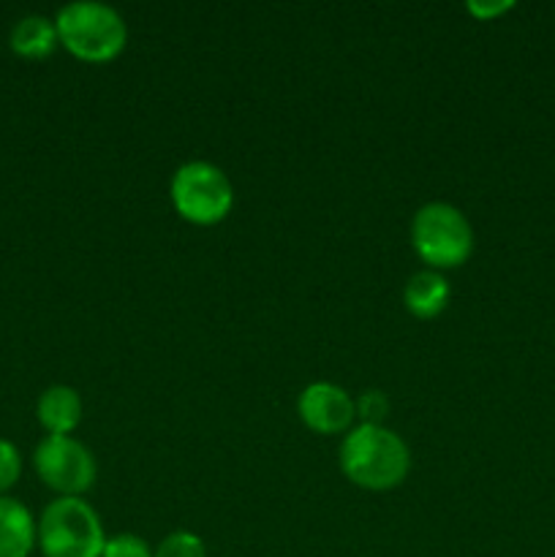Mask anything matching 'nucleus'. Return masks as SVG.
Wrapping results in <instances>:
<instances>
[{
  "mask_svg": "<svg viewBox=\"0 0 555 557\" xmlns=\"http://www.w3.org/2000/svg\"><path fill=\"white\" fill-rule=\"evenodd\" d=\"M341 471L357 487L384 493L406 482L411 471V451L395 430L362 422L343 438Z\"/></svg>",
  "mask_w": 555,
  "mask_h": 557,
  "instance_id": "obj_1",
  "label": "nucleus"
},
{
  "mask_svg": "<svg viewBox=\"0 0 555 557\" xmlns=\"http://www.w3.org/2000/svg\"><path fill=\"white\" fill-rule=\"evenodd\" d=\"M58 38L85 63H109L128 44V25L118 9L98 0H74L54 16Z\"/></svg>",
  "mask_w": 555,
  "mask_h": 557,
  "instance_id": "obj_2",
  "label": "nucleus"
},
{
  "mask_svg": "<svg viewBox=\"0 0 555 557\" xmlns=\"http://www.w3.org/2000/svg\"><path fill=\"white\" fill-rule=\"evenodd\" d=\"M411 245L430 270H449L473 253V228L449 201H428L414 212Z\"/></svg>",
  "mask_w": 555,
  "mask_h": 557,
  "instance_id": "obj_3",
  "label": "nucleus"
},
{
  "mask_svg": "<svg viewBox=\"0 0 555 557\" xmlns=\"http://www.w3.org/2000/svg\"><path fill=\"white\" fill-rule=\"evenodd\" d=\"M101 517L82 498H54L38 520V549L44 557H101Z\"/></svg>",
  "mask_w": 555,
  "mask_h": 557,
  "instance_id": "obj_4",
  "label": "nucleus"
},
{
  "mask_svg": "<svg viewBox=\"0 0 555 557\" xmlns=\"http://www.w3.org/2000/svg\"><path fill=\"white\" fill-rule=\"evenodd\" d=\"M169 194L180 218L196 226H215L234 207L232 180L210 161H185L177 166Z\"/></svg>",
  "mask_w": 555,
  "mask_h": 557,
  "instance_id": "obj_5",
  "label": "nucleus"
},
{
  "mask_svg": "<svg viewBox=\"0 0 555 557\" xmlns=\"http://www.w3.org/2000/svg\"><path fill=\"white\" fill-rule=\"evenodd\" d=\"M33 468L38 479L58 493V498H82V493L92 487L98 473L92 451L71 435H47L38 441L33 451Z\"/></svg>",
  "mask_w": 555,
  "mask_h": 557,
  "instance_id": "obj_6",
  "label": "nucleus"
},
{
  "mask_svg": "<svg viewBox=\"0 0 555 557\" xmlns=\"http://www.w3.org/2000/svg\"><path fill=\"white\" fill-rule=\"evenodd\" d=\"M297 411L305 428L313 433L337 435L351 428L354 417H357V403L343 386L332 384V381H313L299 392Z\"/></svg>",
  "mask_w": 555,
  "mask_h": 557,
  "instance_id": "obj_7",
  "label": "nucleus"
},
{
  "mask_svg": "<svg viewBox=\"0 0 555 557\" xmlns=\"http://www.w3.org/2000/svg\"><path fill=\"white\" fill-rule=\"evenodd\" d=\"M38 544V522L22 500L0 495V557H27Z\"/></svg>",
  "mask_w": 555,
  "mask_h": 557,
  "instance_id": "obj_8",
  "label": "nucleus"
},
{
  "mask_svg": "<svg viewBox=\"0 0 555 557\" xmlns=\"http://www.w3.org/2000/svg\"><path fill=\"white\" fill-rule=\"evenodd\" d=\"M36 417L47 435H71L82 422V397L74 386L52 384L41 392Z\"/></svg>",
  "mask_w": 555,
  "mask_h": 557,
  "instance_id": "obj_9",
  "label": "nucleus"
},
{
  "mask_svg": "<svg viewBox=\"0 0 555 557\" xmlns=\"http://www.w3.org/2000/svg\"><path fill=\"white\" fill-rule=\"evenodd\" d=\"M449 302V283L435 270L414 272L403 286V305L417 319H435Z\"/></svg>",
  "mask_w": 555,
  "mask_h": 557,
  "instance_id": "obj_10",
  "label": "nucleus"
},
{
  "mask_svg": "<svg viewBox=\"0 0 555 557\" xmlns=\"http://www.w3.org/2000/svg\"><path fill=\"white\" fill-rule=\"evenodd\" d=\"M60 44L58 27L54 20L44 14H27L11 27L9 33V47L14 49L20 58L27 60H41L47 54L54 52V47Z\"/></svg>",
  "mask_w": 555,
  "mask_h": 557,
  "instance_id": "obj_11",
  "label": "nucleus"
},
{
  "mask_svg": "<svg viewBox=\"0 0 555 557\" xmlns=\"http://www.w3.org/2000/svg\"><path fill=\"white\" fill-rule=\"evenodd\" d=\"M152 557H207V547L196 533L174 531L158 544Z\"/></svg>",
  "mask_w": 555,
  "mask_h": 557,
  "instance_id": "obj_12",
  "label": "nucleus"
},
{
  "mask_svg": "<svg viewBox=\"0 0 555 557\" xmlns=\"http://www.w3.org/2000/svg\"><path fill=\"white\" fill-rule=\"evenodd\" d=\"M101 557H152V549L136 533H118L107 539Z\"/></svg>",
  "mask_w": 555,
  "mask_h": 557,
  "instance_id": "obj_13",
  "label": "nucleus"
},
{
  "mask_svg": "<svg viewBox=\"0 0 555 557\" xmlns=\"http://www.w3.org/2000/svg\"><path fill=\"white\" fill-rule=\"evenodd\" d=\"M22 476V455L11 441L0 438V495L9 493Z\"/></svg>",
  "mask_w": 555,
  "mask_h": 557,
  "instance_id": "obj_14",
  "label": "nucleus"
},
{
  "mask_svg": "<svg viewBox=\"0 0 555 557\" xmlns=\"http://www.w3.org/2000/svg\"><path fill=\"white\" fill-rule=\"evenodd\" d=\"M386 400L381 392H365L357 403V413L365 419V424H381L379 419L386 413Z\"/></svg>",
  "mask_w": 555,
  "mask_h": 557,
  "instance_id": "obj_15",
  "label": "nucleus"
},
{
  "mask_svg": "<svg viewBox=\"0 0 555 557\" xmlns=\"http://www.w3.org/2000/svg\"><path fill=\"white\" fill-rule=\"evenodd\" d=\"M466 9L479 20H495V16L515 9V3L511 0H471V3H466Z\"/></svg>",
  "mask_w": 555,
  "mask_h": 557,
  "instance_id": "obj_16",
  "label": "nucleus"
}]
</instances>
